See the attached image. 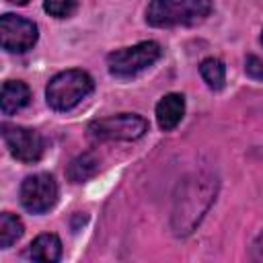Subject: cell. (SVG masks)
<instances>
[{
	"label": "cell",
	"mask_w": 263,
	"mask_h": 263,
	"mask_svg": "<svg viewBox=\"0 0 263 263\" xmlns=\"http://www.w3.org/2000/svg\"><path fill=\"white\" fill-rule=\"evenodd\" d=\"M97 171H99V158L95 154L86 152V154L76 156L70 162V166H68V179L72 183H82V181L95 177Z\"/></svg>",
	"instance_id": "7c38bea8"
},
{
	"label": "cell",
	"mask_w": 263,
	"mask_h": 263,
	"mask_svg": "<svg viewBox=\"0 0 263 263\" xmlns=\"http://www.w3.org/2000/svg\"><path fill=\"white\" fill-rule=\"evenodd\" d=\"M39 31L37 25L18 14H2L0 16V43L2 49L10 53H25L37 43Z\"/></svg>",
	"instance_id": "52a82bcc"
},
{
	"label": "cell",
	"mask_w": 263,
	"mask_h": 263,
	"mask_svg": "<svg viewBox=\"0 0 263 263\" xmlns=\"http://www.w3.org/2000/svg\"><path fill=\"white\" fill-rule=\"evenodd\" d=\"M25 255L33 261H43V263H58L62 259V240L58 238V234L45 232L39 234L29 249L25 251Z\"/></svg>",
	"instance_id": "30bf717a"
},
{
	"label": "cell",
	"mask_w": 263,
	"mask_h": 263,
	"mask_svg": "<svg viewBox=\"0 0 263 263\" xmlns=\"http://www.w3.org/2000/svg\"><path fill=\"white\" fill-rule=\"evenodd\" d=\"M212 12V0H152L146 21L152 27H191Z\"/></svg>",
	"instance_id": "7a4b0ae2"
},
{
	"label": "cell",
	"mask_w": 263,
	"mask_h": 263,
	"mask_svg": "<svg viewBox=\"0 0 263 263\" xmlns=\"http://www.w3.org/2000/svg\"><path fill=\"white\" fill-rule=\"evenodd\" d=\"M199 74L212 90H220L226 82V68L218 58H205L199 64Z\"/></svg>",
	"instance_id": "5bb4252c"
},
{
	"label": "cell",
	"mask_w": 263,
	"mask_h": 263,
	"mask_svg": "<svg viewBox=\"0 0 263 263\" xmlns=\"http://www.w3.org/2000/svg\"><path fill=\"white\" fill-rule=\"evenodd\" d=\"M2 138L10 154L21 162H37L43 156V138L31 127L2 123Z\"/></svg>",
	"instance_id": "ba28073f"
},
{
	"label": "cell",
	"mask_w": 263,
	"mask_h": 263,
	"mask_svg": "<svg viewBox=\"0 0 263 263\" xmlns=\"http://www.w3.org/2000/svg\"><path fill=\"white\" fill-rule=\"evenodd\" d=\"M43 8L55 18H68L76 10V0H45Z\"/></svg>",
	"instance_id": "9a60e30c"
},
{
	"label": "cell",
	"mask_w": 263,
	"mask_h": 263,
	"mask_svg": "<svg viewBox=\"0 0 263 263\" xmlns=\"http://www.w3.org/2000/svg\"><path fill=\"white\" fill-rule=\"evenodd\" d=\"M31 101V90L25 82L21 80H6L2 84V95H0V109L4 115H12L27 107Z\"/></svg>",
	"instance_id": "8fae6325"
},
{
	"label": "cell",
	"mask_w": 263,
	"mask_h": 263,
	"mask_svg": "<svg viewBox=\"0 0 263 263\" xmlns=\"http://www.w3.org/2000/svg\"><path fill=\"white\" fill-rule=\"evenodd\" d=\"M185 115V97L179 92H168L156 103V121L164 132L175 129Z\"/></svg>",
	"instance_id": "9c48e42d"
},
{
	"label": "cell",
	"mask_w": 263,
	"mask_h": 263,
	"mask_svg": "<svg viewBox=\"0 0 263 263\" xmlns=\"http://www.w3.org/2000/svg\"><path fill=\"white\" fill-rule=\"evenodd\" d=\"M160 53L162 49L156 41H142L138 45L111 51L107 55V68L117 78H132L150 68L160 58Z\"/></svg>",
	"instance_id": "277c9868"
},
{
	"label": "cell",
	"mask_w": 263,
	"mask_h": 263,
	"mask_svg": "<svg viewBox=\"0 0 263 263\" xmlns=\"http://www.w3.org/2000/svg\"><path fill=\"white\" fill-rule=\"evenodd\" d=\"M261 43H263V33H261Z\"/></svg>",
	"instance_id": "d6986e66"
},
{
	"label": "cell",
	"mask_w": 263,
	"mask_h": 263,
	"mask_svg": "<svg viewBox=\"0 0 263 263\" xmlns=\"http://www.w3.org/2000/svg\"><path fill=\"white\" fill-rule=\"evenodd\" d=\"M255 253L263 257V234H261V236H259V238L255 240Z\"/></svg>",
	"instance_id": "e0dca14e"
},
{
	"label": "cell",
	"mask_w": 263,
	"mask_h": 263,
	"mask_svg": "<svg viewBox=\"0 0 263 263\" xmlns=\"http://www.w3.org/2000/svg\"><path fill=\"white\" fill-rule=\"evenodd\" d=\"M245 72L255 80H263V60L257 55H249L245 60Z\"/></svg>",
	"instance_id": "2e32d148"
},
{
	"label": "cell",
	"mask_w": 263,
	"mask_h": 263,
	"mask_svg": "<svg viewBox=\"0 0 263 263\" xmlns=\"http://www.w3.org/2000/svg\"><path fill=\"white\" fill-rule=\"evenodd\" d=\"M95 88L90 74L84 70H64L55 74L45 86V101L53 111H70Z\"/></svg>",
	"instance_id": "3957f363"
},
{
	"label": "cell",
	"mask_w": 263,
	"mask_h": 263,
	"mask_svg": "<svg viewBox=\"0 0 263 263\" xmlns=\"http://www.w3.org/2000/svg\"><path fill=\"white\" fill-rule=\"evenodd\" d=\"M25 232V226L21 222L18 216L4 212L0 214V249H8L12 247Z\"/></svg>",
	"instance_id": "4fadbf2b"
},
{
	"label": "cell",
	"mask_w": 263,
	"mask_h": 263,
	"mask_svg": "<svg viewBox=\"0 0 263 263\" xmlns=\"http://www.w3.org/2000/svg\"><path fill=\"white\" fill-rule=\"evenodd\" d=\"M88 132L99 140H138L148 132V121L138 113H119L88 123Z\"/></svg>",
	"instance_id": "5b68a950"
},
{
	"label": "cell",
	"mask_w": 263,
	"mask_h": 263,
	"mask_svg": "<svg viewBox=\"0 0 263 263\" xmlns=\"http://www.w3.org/2000/svg\"><path fill=\"white\" fill-rule=\"evenodd\" d=\"M216 187L218 181L205 173H197L185 179V183L179 187V195L175 197L173 210V230L177 236L189 234L199 224L201 216L214 201Z\"/></svg>",
	"instance_id": "6da1fadb"
},
{
	"label": "cell",
	"mask_w": 263,
	"mask_h": 263,
	"mask_svg": "<svg viewBox=\"0 0 263 263\" xmlns=\"http://www.w3.org/2000/svg\"><path fill=\"white\" fill-rule=\"evenodd\" d=\"M10 4H16V6H23V4H27L29 0H8Z\"/></svg>",
	"instance_id": "ac0fdd59"
},
{
	"label": "cell",
	"mask_w": 263,
	"mask_h": 263,
	"mask_svg": "<svg viewBox=\"0 0 263 263\" xmlns=\"http://www.w3.org/2000/svg\"><path fill=\"white\" fill-rule=\"evenodd\" d=\"M58 201V183L47 173L31 175L21 185V203L31 214H45Z\"/></svg>",
	"instance_id": "8992f818"
}]
</instances>
